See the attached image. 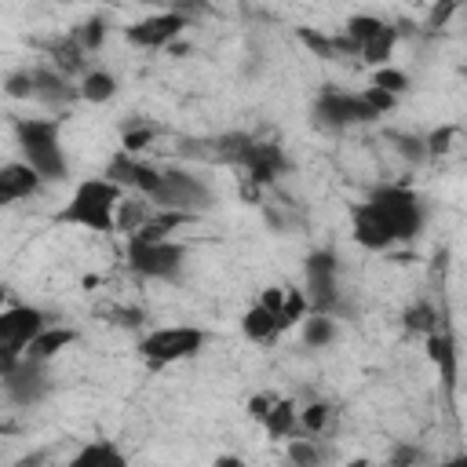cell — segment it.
Here are the masks:
<instances>
[{
	"instance_id": "4fadbf2b",
	"label": "cell",
	"mask_w": 467,
	"mask_h": 467,
	"mask_svg": "<svg viewBox=\"0 0 467 467\" xmlns=\"http://www.w3.org/2000/svg\"><path fill=\"white\" fill-rule=\"evenodd\" d=\"M102 179H109V182H113V186H120L124 193L150 197V193L157 190V182H161V168H157V164H150V161H142V157H135V153L117 150V153L106 161Z\"/></svg>"
},
{
	"instance_id": "6da1fadb",
	"label": "cell",
	"mask_w": 467,
	"mask_h": 467,
	"mask_svg": "<svg viewBox=\"0 0 467 467\" xmlns=\"http://www.w3.org/2000/svg\"><path fill=\"white\" fill-rule=\"evenodd\" d=\"M124 201V190L113 186L102 175H88L73 186V193L66 197V204L58 208V223L62 226H77L88 234H117V204Z\"/></svg>"
},
{
	"instance_id": "4316f807",
	"label": "cell",
	"mask_w": 467,
	"mask_h": 467,
	"mask_svg": "<svg viewBox=\"0 0 467 467\" xmlns=\"http://www.w3.org/2000/svg\"><path fill=\"white\" fill-rule=\"evenodd\" d=\"M285 445H288V467H321V460H325L321 438H303V434H296V438H288Z\"/></svg>"
},
{
	"instance_id": "d4e9b609",
	"label": "cell",
	"mask_w": 467,
	"mask_h": 467,
	"mask_svg": "<svg viewBox=\"0 0 467 467\" xmlns=\"http://www.w3.org/2000/svg\"><path fill=\"white\" fill-rule=\"evenodd\" d=\"M153 219V204L146 197H135V193H124V201L117 204V234L124 237H135L146 223Z\"/></svg>"
},
{
	"instance_id": "74e56055",
	"label": "cell",
	"mask_w": 467,
	"mask_h": 467,
	"mask_svg": "<svg viewBox=\"0 0 467 467\" xmlns=\"http://www.w3.org/2000/svg\"><path fill=\"white\" fill-rule=\"evenodd\" d=\"M431 467H467L463 456H452V460H441V463H431Z\"/></svg>"
},
{
	"instance_id": "d6986e66",
	"label": "cell",
	"mask_w": 467,
	"mask_h": 467,
	"mask_svg": "<svg viewBox=\"0 0 467 467\" xmlns=\"http://www.w3.org/2000/svg\"><path fill=\"white\" fill-rule=\"evenodd\" d=\"M77 343V328H69V325H47V328H40V336L26 347V354L22 358H29V361H44V365H51L62 350H69Z\"/></svg>"
},
{
	"instance_id": "2e32d148",
	"label": "cell",
	"mask_w": 467,
	"mask_h": 467,
	"mask_svg": "<svg viewBox=\"0 0 467 467\" xmlns=\"http://www.w3.org/2000/svg\"><path fill=\"white\" fill-rule=\"evenodd\" d=\"M44 190V179L26 164V161H4L0 164V208L29 201Z\"/></svg>"
},
{
	"instance_id": "f1b7e54d",
	"label": "cell",
	"mask_w": 467,
	"mask_h": 467,
	"mask_svg": "<svg viewBox=\"0 0 467 467\" xmlns=\"http://www.w3.org/2000/svg\"><path fill=\"white\" fill-rule=\"evenodd\" d=\"M405 328L409 332H420V336H431V332H438V310L431 306V303H412L409 310H405Z\"/></svg>"
},
{
	"instance_id": "ffe728a7",
	"label": "cell",
	"mask_w": 467,
	"mask_h": 467,
	"mask_svg": "<svg viewBox=\"0 0 467 467\" xmlns=\"http://www.w3.org/2000/svg\"><path fill=\"white\" fill-rule=\"evenodd\" d=\"M259 427L266 431L270 441H288L299 434V405L292 398H277L270 405V412L259 420Z\"/></svg>"
},
{
	"instance_id": "83f0119b",
	"label": "cell",
	"mask_w": 467,
	"mask_h": 467,
	"mask_svg": "<svg viewBox=\"0 0 467 467\" xmlns=\"http://www.w3.org/2000/svg\"><path fill=\"white\" fill-rule=\"evenodd\" d=\"M69 40H73L84 55L99 51V47H102V40H106V18H102V15H88V18L69 33Z\"/></svg>"
},
{
	"instance_id": "cb8c5ba5",
	"label": "cell",
	"mask_w": 467,
	"mask_h": 467,
	"mask_svg": "<svg viewBox=\"0 0 467 467\" xmlns=\"http://www.w3.org/2000/svg\"><path fill=\"white\" fill-rule=\"evenodd\" d=\"M296 328H299L303 347H310V350H325V347H332L336 336H339V325H336L332 314H306Z\"/></svg>"
},
{
	"instance_id": "3957f363",
	"label": "cell",
	"mask_w": 467,
	"mask_h": 467,
	"mask_svg": "<svg viewBox=\"0 0 467 467\" xmlns=\"http://www.w3.org/2000/svg\"><path fill=\"white\" fill-rule=\"evenodd\" d=\"M379 219L387 223V230L394 234V244H405V241H416L427 226V201L412 190V186H401V182H379L368 197H365Z\"/></svg>"
},
{
	"instance_id": "f35d334b",
	"label": "cell",
	"mask_w": 467,
	"mask_h": 467,
	"mask_svg": "<svg viewBox=\"0 0 467 467\" xmlns=\"http://www.w3.org/2000/svg\"><path fill=\"white\" fill-rule=\"evenodd\" d=\"M0 306H7V288L0 285Z\"/></svg>"
},
{
	"instance_id": "8992f818",
	"label": "cell",
	"mask_w": 467,
	"mask_h": 467,
	"mask_svg": "<svg viewBox=\"0 0 467 467\" xmlns=\"http://www.w3.org/2000/svg\"><path fill=\"white\" fill-rule=\"evenodd\" d=\"M124 259L135 277L146 281H171L186 266V248L171 241H124Z\"/></svg>"
},
{
	"instance_id": "44dd1931",
	"label": "cell",
	"mask_w": 467,
	"mask_h": 467,
	"mask_svg": "<svg viewBox=\"0 0 467 467\" xmlns=\"http://www.w3.org/2000/svg\"><path fill=\"white\" fill-rule=\"evenodd\" d=\"M66 467H128V456L117 449V441H106V438H95L88 445H80Z\"/></svg>"
},
{
	"instance_id": "d590c367",
	"label": "cell",
	"mask_w": 467,
	"mask_h": 467,
	"mask_svg": "<svg viewBox=\"0 0 467 467\" xmlns=\"http://www.w3.org/2000/svg\"><path fill=\"white\" fill-rule=\"evenodd\" d=\"M18 361H22L18 354H4V350H0V379H4V376H11V372L18 368Z\"/></svg>"
},
{
	"instance_id": "5bb4252c",
	"label": "cell",
	"mask_w": 467,
	"mask_h": 467,
	"mask_svg": "<svg viewBox=\"0 0 467 467\" xmlns=\"http://www.w3.org/2000/svg\"><path fill=\"white\" fill-rule=\"evenodd\" d=\"M237 168H244L248 179H255V182L263 186V182H274V179H281V175L288 171V157H285V150H281L277 142H259V139H252L248 150L241 153Z\"/></svg>"
},
{
	"instance_id": "484cf974",
	"label": "cell",
	"mask_w": 467,
	"mask_h": 467,
	"mask_svg": "<svg viewBox=\"0 0 467 467\" xmlns=\"http://www.w3.org/2000/svg\"><path fill=\"white\" fill-rule=\"evenodd\" d=\"M332 420H336V409L328 401H310V405L299 409V434L303 438H321V434H328Z\"/></svg>"
},
{
	"instance_id": "1f68e13d",
	"label": "cell",
	"mask_w": 467,
	"mask_h": 467,
	"mask_svg": "<svg viewBox=\"0 0 467 467\" xmlns=\"http://www.w3.org/2000/svg\"><path fill=\"white\" fill-rule=\"evenodd\" d=\"M394 142H398V153H401L405 161H412V164L427 161V146H423L420 135H394Z\"/></svg>"
},
{
	"instance_id": "8fae6325",
	"label": "cell",
	"mask_w": 467,
	"mask_h": 467,
	"mask_svg": "<svg viewBox=\"0 0 467 467\" xmlns=\"http://www.w3.org/2000/svg\"><path fill=\"white\" fill-rule=\"evenodd\" d=\"M47 314L33 303H7L0 306V350L4 354H26V347L40 336V328H47Z\"/></svg>"
},
{
	"instance_id": "4dcf8cb0",
	"label": "cell",
	"mask_w": 467,
	"mask_h": 467,
	"mask_svg": "<svg viewBox=\"0 0 467 467\" xmlns=\"http://www.w3.org/2000/svg\"><path fill=\"white\" fill-rule=\"evenodd\" d=\"M372 88H379V91H387V95H401L405 88H409V77L401 73V69H390V66H379L376 69V77H372Z\"/></svg>"
},
{
	"instance_id": "d6a6232c",
	"label": "cell",
	"mask_w": 467,
	"mask_h": 467,
	"mask_svg": "<svg viewBox=\"0 0 467 467\" xmlns=\"http://www.w3.org/2000/svg\"><path fill=\"white\" fill-rule=\"evenodd\" d=\"M274 401H277V394H252V398H248V416L259 423V420L270 412V405H274Z\"/></svg>"
},
{
	"instance_id": "9c48e42d",
	"label": "cell",
	"mask_w": 467,
	"mask_h": 467,
	"mask_svg": "<svg viewBox=\"0 0 467 467\" xmlns=\"http://www.w3.org/2000/svg\"><path fill=\"white\" fill-rule=\"evenodd\" d=\"M379 120V113L372 109V102L361 91H321L314 102V124L325 131H343L354 124H368Z\"/></svg>"
},
{
	"instance_id": "7c38bea8",
	"label": "cell",
	"mask_w": 467,
	"mask_h": 467,
	"mask_svg": "<svg viewBox=\"0 0 467 467\" xmlns=\"http://www.w3.org/2000/svg\"><path fill=\"white\" fill-rule=\"evenodd\" d=\"M0 390H4V398H7L11 405L33 409V405H40V401L51 394V368H47L44 361L22 358L18 368L0 379Z\"/></svg>"
},
{
	"instance_id": "836d02e7",
	"label": "cell",
	"mask_w": 467,
	"mask_h": 467,
	"mask_svg": "<svg viewBox=\"0 0 467 467\" xmlns=\"http://www.w3.org/2000/svg\"><path fill=\"white\" fill-rule=\"evenodd\" d=\"M394 467H420V449L416 445H401L394 452Z\"/></svg>"
},
{
	"instance_id": "8d00e7d4",
	"label": "cell",
	"mask_w": 467,
	"mask_h": 467,
	"mask_svg": "<svg viewBox=\"0 0 467 467\" xmlns=\"http://www.w3.org/2000/svg\"><path fill=\"white\" fill-rule=\"evenodd\" d=\"M215 467H244V463H241L237 456H219V460H215Z\"/></svg>"
},
{
	"instance_id": "7a4b0ae2",
	"label": "cell",
	"mask_w": 467,
	"mask_h": 467,
	"mask_svg": "<svg viewBox=\"0 0 467 467\" xmlns=\"http://www.w3.org/2000/svg\"><path fill=\"white\" fill-rule=\"evenodd\" d=\"M15 146H18V161H26L44 182H62L69 175V157L55 117H18Z\"/></svg>"
},
{
	"instance_id": "30bf717a",
	"label": "cell",
	"mask_w": 467,
	"mask_h": 467,
	"mask_svg": "<svg viewBox=\"0 0 467 467\" xmlns=\"http://www.w3.org/2000/svg\"><path fill=\"white\" fill-rule=\"evenodd\" d=\"M190 26V15L182 7H171V11H153V15H142L135 22L124 26V40L131 47H142V51H161V47H171L182 29Z\"/></svg>"
},
{
	"instance_id": "e575fe53",
	"label": "cell",
	"mask_w": 467,
	"mask_h": 467,
	"mask_svg": "<svg viewBox=\"0 0 467 467\" xmlns=\"http://www.w3.org/2000/svg\"><path fill=\"white\" fill-rule=\"evenodd\" d=\"M452 11H456V4H441V7H434V11H431V26H434V29H441V26H445V18H449Z\"/></svg>"
},
{
	"instance_id": "603a6c76",
	"label": "cell",
	"mask_w": 467,
	"mask_h": 467,
	"mask_svg": "<svg viewBox=\"0 0 467 467\" xmlns=\"http://www.w3.org/2000/svg\"><path fill=\"white\" fill-rule=\"evenodd\" d=\"M77 95L84 102H91V106H106L117 95V77L109 69H102V66H88L80 73V80H77Z\"/></svg>"
},
{
	"instance_id": "52a82bcc",
	"label": "cell",
	"mask_w": 467,
	"mask_h": 467,
	"mask_svg": "<svg viewBox=\"0 0 467 467\" xmlns=\"http://www.w3.org/2000/svg\"><path fill=\"white\" fill-rule=\"evenodd\" d=\"M310 314H332L339 306V255L332 248H317L306 255L303 266V288Z\"/></svg>"
},
{
	"instance_id": "ac0fdd59",
	"label": "cell",
	"mask_w": 467,
	"mask_h": 467,
	"mask_svg": "<svg viewBox=\"0 0 467 467\" xmlns=\"http://www.w3.org/2000/svg\"><path fill=\"white\" fill-rule=\"evenodd\" d=\"M241 336L248 343H255V347H274L285 336V328H281V317L274 310H266L263 303H252L241 314Z\"/></svg>"
},
{
	"instance_id": "277c9868",
	"label": "cell",
	"mask_w": 467,
	"mask_h": 467,
	"mask_svg": "<svg viewBox=\"0 0 467 467\" xmlns=\"http://www.w3.org/2000/svg\"><path fill=\"white\" fill-rule=\"evenodd\" d=\"M204 347H208V332L197 325H157L139 336L135 350L150 368H168V365L197 358Z\"/></svg>"
},
{
	"instance_id": "5b68a950",
	"label": "cell",
	"mask_w": 467,
	"mask_h": 467,
	"mask_svg": "<svg viewBox=\"0 0 467 467\" xmlns=\"http://www.w3.org/2000/svg\"><path fill=\"white\" fill-rule=\"evenodd\" d=\"M146 201L161 212H179L190 219L212 204V190L204 186V179H197L186 168H161V182Z\"/></svg>"
},
{
	"instance_id": "9a60e30c",
	"label": "cell",
	"mask_w": 467,
	"mask_h": 467,
	"mask_svg": "<svg viewBox=\"0 0 467 467\" xmlns=\"http://www.w3.org/2000/svg\"><path fill=\"white\" fill-rule=\"evenodd\" d=\"M350 237L365 252H387V248H394V234L387 230V223L379 219V212L368 201L354 204V212H350Z\"/></svg>"
},
{
	"instance_id": "f546056e",
	"label": "cell",
	"mask_w": 467,
	"mask_h": 467,
	"mask_svg": "<svg viewBox=\"0 0 467 467\" xmlns=\"http://www.w3.org/2000/svg\"><path fill=\"white\" fill-rule=\"evenodd\" d=\"M4 95L18 102H33V66H18L4 77Z\"/></svg>"
},
{
	"instance_id": "ba28073f",
	"label": "cell",
	"mask_w": 467,
	"mask_h": 467,
	"mask_svg": "<svg viewBox=\"0 0 467 467\" xmlns=\"http://www.w3.org/2000/svg\"><path fill=\"white\" fill-rule=\"evenodd\" d=\"M343 36L350 40L354 55L365 58L376 69L387 66L390 55H394V47H398V26L387 22V18H379V15H350Z\"/></svg>"
},
{
	"instance_id": "7402d4cb",
	"label": "cell",
	"mask_w": 467,
	"mask_h": 467,
	"mask_svg": "<svg viewBox=\"0 0 467 467\" xmlns=\"http://www.w3.org/2000/svg\"><path fill=\"white\" fill-rule=\"evenodd\" d=\"M423 339H427V358L438 365V376L452 387V383H456V365H460L456 339H452L445 328H438V332H431V336H423Z\"/></svg>"
},
{
	"instance_id": "e0dca14e",
	"label": "cell",
	"mask_w": 467,
	"mask_h": 467,
	"mask_svg": "<svg viewBox=\"0 0 467 467\" xmlns=\"http://www.w3.org/2000/svg\"><path fill=\"white\" fill-rule=\"evenodd\" d=\"M77 84L69 77H62L51 66H33V102L47 106V109H66L69 102H77Z\"/></svg>"
}]
</instances>
